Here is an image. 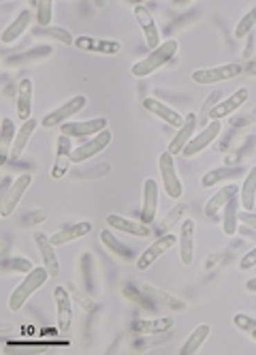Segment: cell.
<instances>
[{"mask_svg": "<svg viewBox=\"0 0 256 355\" xmlns=\"http://www.w3.org/2000/svg\"><path fill=\"white\" fill-rule=\"evenodd\" d=\"M177 47L179 43L175 39H169V41H163L154 52H149L145 58H141L139 62H135L131 67V73L135 75V78H147V75H152L154 71H158L161 67H165L175 54H177Z\"/></svg>", "mask_w": 256, "mask_h": 355, "instance_id": "obj_1", "label": "cell"}, {"mask_svg": "<svg viewBox=\"0 0 256 355\" xmlns=\"http://www.w3.org/2000/svg\"><path fill=\"white\" fill-rule=\"evenodd\" d=\"M47 278H49V272H47L45 266H39V268H35L33 272L26 274V278L13 289L11 297H9V309H11L13 313H17V311L24 306V304L28 302V297H33V293L39 291V289L47 283Z\"/></svg>", "mask_w": 256, "mask_h": 355, "instance_id": "obj_2", "label": "cell"}, {"mask_svg": "<svg viewBox=\"0 0 256 355\" xmlns=\"http://www.w3.org/2000/svg\"><path fill=\"white\" fill-rule=\"evenodd\" d=\"M241 64L237 62H228L220 67H208V69H196L192 73V80L196 84H218V82H228L235 80L237 75H241Z\"/></svg>", "mask_w": 256, "mask_h": 355, "instance_id": "obj_3", "label": "cell"}, {"mask_svg": "<svg viewBox=\"0 0 256 355\" xmlns=\"http://www.w3.org/2000/svg\"><path fill=\"white\" fill-rule=\"evenodd\" d=\"M86 103H88V98H86L84 94L73 96V98L68 101V103H64V105H60L58 110H54L51 114H47V116L43 118L41 126H45V129H51V126H62V124L71 122V118H73L75 114H80V112L86 107Z\"/></svg>", "mask_w": 256, "mask_h": 355, "instance_id": "obj_4", "label": "cell"}, {"mask_svg": "<svg viewBox=\"0 0 256 355\" xmlns=\"http://www.w3.org/2000/svg\"><path fill=\"white\" fill-rule=\"evenodd\" d=\"M158 169H161V175H163V187L167 191V195L171 199H179L184 195V187L179 182L177 178V169H175V161H173V155L171 152H163L158 157Z\"/></svg>", "mask_w": 256, "mask_h": 355, "instance_id": "obj_5", "label": "cell"}, {"mask_svg": "<svg viewBox=\"0 0 256 355\" xmlns=\"http://www.w3.org/2000/svg\"><path fill=\"white\" fill-rule=\"evenodd\" d=\"M109 144H111V131L105 129V131H100V133L92 135L90 139H86L82 146H77V148L73 150V155H71V161H73V163H84V161L96 157L98 152H102Z\"/></svg>", "mask_w": 256, "mask_h": 355, "instance_id": "obj_6", "label": "cell"}, {"mask_svg": "<svg viewBox=\"0 0 256 355\" xmlns=\"http://www.w3.org/2000/svg\"><path fill=\"white\" fill-rule=\"evenodd\" d=\"M30 184H33V175H30V173H24V175L17 178V180L11 184L9 193H7L3 199H0V216L7 218V216H11V214L15 212L17 204L21 201L24 193L28 191Z\"/></svg>", "mask_w": 256, "mask_h": 355, "instance_id": "obj_7", "label": "cell"}, {"mask_svg": "<svg viewBox=\"0 0 256 355\" xmlns=\"http://www.w3.org/2000/svg\"><path fill=\"white\" fill-rule=\"evenodd\" d=\"M220 131H222V122H220V120H212L199 135H194V137L188 141V146L182 150V155L188 157V159H190V157H196L199 152H203L205 148H210V146L218 139Z\"/></svg>", "mask_w": 256, "mask_h": 355, "instance_id": "obj_8", "label": "cell"}, {"mask_svg": "<svg viewBox=\"0 0 256 355\" xmlns=\"http://www.w3.org/2000/svg\"><path fill=\"white\" fill-rule=\"evenodd\" d=\"M107 129V118H92L82 122H66L60 126V135L66 137H90Z\"/></svg>", "mask_w": 256, "mask_h": 355, "instance_id": "obj_9", "label": "cell"}, {"mask_svg": "<svg viewBox=\"0 0 256 355\" xmlns=\"http://www.w3.org/2000/svg\"><path fill=\"white\" fill-rule=\"evenodd\" d=\"M177 244V238L173 236V232L171 234H165V236H161V238H156L154 240V244H149L145 250H143V255L139 257V261H137V268L139 270H147L154 261L156 259H161L167 250H171L173 246Z\"/></svg>", "mask_w": 256, "mask_h": 355, "instance_id": "obj_10", "label": "cell"}, {"mask_svg": "<svg viewBox=\"0 0 256 355\" xmlns=\"http://www.w3.org/2000/svg\"><path fill=\"white\" fill-rule=\"evenodd\" d=\"M54 304H56V317H58V329L66 334L73 325V300L68 287H56L54 291Z\"/></svg>", "mask_w": 256, "mask_h": 355, "instance_id": "obj_11", "label": "cell"}, {"mask_svg": "<svg viewBox=\"0 0 256 355\" xmlns=\"http://www.w3.org/2000/svg\"><path fill=\"white\" fill-rule=\"evenodd\" d=\"M135 17H137V24L141 26L143 35H145V43L147 47L156 49L161 45V35H158V26H156V19H154V15L149 13V9L145 5H135Z\"/></svg>", "mask_w": 256, "mask_h": 355, "instance_id": "obj_12", "label": "cell"}, {"mask_svg": "<svg viewBox=\"0 0 256 355\" xmlns=\"http://www.w3.org/2000/svg\"><path fill=\"white\" fill-rule=\"evenodd\" d=\"M158 212V184L154 178H147L145 184H143V204H141V223L152 225L154 218H156Z\"/></svg>", "mask_w": 256, "mask_h": 355, "instance_id": "obj_13", "label": "cell"}, {"mask_svg": "<svg viewBox=\"0 0 256 355\" xmlns=\"http://www.w3.org/2000/svg\"><path fill=\"white\" fill-rule=\"evenodd\" d=\"M75 47H80L82 52H94V54H118L122 49L120 41L96 39V37H86V35L75 39Z\"/></svg>", "mask_w": 256, "mask_h": 355, "instance_id": "obj_14", "label": "cell"}, {"mask_svg": "<svg viewBox=\"0 0 256 355\" xmlns=\"http://www.w3.org/2000/svg\"><path fill=\"white\" fill-rule=\"evenodd\" d=\"M248 96H250V90H248V88H237L233 94L226 96V98H222L220 103L210 112V118H212V120H222V118L230 116V114L237 112V110L246 103Z\"/></svg>", "mask_w": 256, "mask_h": 355, "instance_id": "obj_15", "label": "cell"}, {"mask_svg": "<svg viewBox=\"0 0 256 355\" xmlns=\"http://www.w3.org/2000/svg\"><path fill=\"white\" fill-rule=\"evenodd\" d=\"M35 244H37V248L41 252V261L47 268L49 276H58L60 274V261H58L54 244H51V238H47L45 234L37 232L35 234Z\"/></svg>", "mask_w": 256, "mask_h": 355, "instance_id": "obj_16", "label": "cell"}, {"mask_svg": "<svg viewBox=\"0 0 256 355\" xmlns=\"http://www.w3.org/2000/svg\"><path fill=\"white\" fill-rule=\"evenodd\" d=\"M107 225L111 230H120L128 236H137V238H147L152 236V227L145 225V223H139V220H131L126 216H120V214H109L107 216Z\"/></svg>", "mask_w": 256, "mask_h": 355, "instance_id": "obj_17", "label": "cell"}, {"mask_svg": "<svg viewBox=\"0 0 256 355\" xmlns=\"http://www.w3.org/2000/svg\"><path fill=\"white\" fill-rule=\"evenodd\" d=\"M196 126H199L196 116H194V114H188V118L184 120V124L179 126L177 133L173 135V139H171L167 152H171L173 157H175V155H182V150H184V148L188 146V141L194 137V129H196Z\"/></svg>", "mask_w": 256, "mask_h": 355, "instance_id": "obj_18", "label": "cell"}, {"mask_svg": "<svg viewBox=\"0 0 256 355\" xmlns=\"http://www.w3.org/2000/svg\"><path fill=\"white\" fill-rule=\"evenodd\" d=\"M175 325V321L171 317H158V319H135L133 321V332L143 334V336H156V334H165Z\"/></svg>", "mask_w": 256, "mask_h": 355, "instance_id": "obj_19", "label": "cell"}, {"mask_svg": "<svg viewBox=\"0 0 256 355\" xmlns=\"http://www.w3.org/2000/svg\"><path fill=\"white\" fill-rule=\"evenodd\" d=\"M58 148H56V163H54V167H51V178H56V180H60V178L68 171V167H71V155H73V146H71V137H66V135H60L58 137Z\"/></svg>", "mask_w": 256, "mask_h": 355, "instance_id": "obj_20", "label": "cell"}, {"mask_svg": "<svg viewBox=\"0 0 256 355\" xmlns=\"http://www.w3.org/2000/svg\"><path fill=\"white\" fill-rule=\"evenodd\" d=\"M179 259L184 266L192 263L194 257V220L186 218L182 220V232H179Z\"/></svg>", "mask_w": 256, "mask_h": 355, "instance_id": "obj_21", "label": "cell"}, {"mask_svg": "<svg viewBox=\"0 0 256 355\" xmlns=\"http://www.w3.org/2000/svg\"><path fill=\"white\" fill-rule=\"evenodd\" d=\"M235 195H239V187L237 184H226L220 191H216L208 204H205V216H216L218 212H222V208L228 204V199H233Z\"/></svg>", "mask_w": 256, "mask_h": 355, "instance_id": "obj_22", "label": "cell"}, {"mask_svg": "<svg viewBox=\"0 0 256 355\" xmlns=\"http://www.w3.org/2000/svg\"><path fill=\"white\" fill-rule=\"evenodd\" d=\"M141 291L154 304H161V306H165V309H173V311H184L186 309V304L179 297H175L173 293H167V291H163L158 287H154V285H141Z\"/></svg>", "mask_w": 256, "mask_h": 355, "instance_id": "obj_23", "label": "cell"}, {"mask_svg": "<svg viewBox=\"0 0 256 355\" xmlns=\"http://www.w3.org/2000/svg\"><path fill=\"white\" fill-rule=\"evenodd\" d=\"M143 107H145L149 114H154V116H158L161 120H165L167 124H171V126H177V129L184 124V118L179 116L175 110H171L169 105L161 103L158 98H145V101H143Z\"/></svg>", "mask_w": 256, "mask_h": 355, "instance_id": "obj_24", "label": "cell"}, {"mask_svg": "<svg viewBox=\"0 0 256 355\" xmlns=\"http://www.w3.org/2000/svg\"><path fill=\"white\" fill-rule=\"evenodd\" d=\"M37 126H39L37 120L30 118V120H26L17 129V135H15V141H13V148H11V155H9L11 161H19V157L24 155V150H26V146H28V141H30V137H33Z\"/></svg>", "mask_w": 256, "mask_h": 355, "instance_id": "obj_25", "label": "cell"}, {"mask_svg": "<svg viewBox=\"0 0 256 355\" xmlns=\"http://www.w3.org/2000/svg\"><path fill=\"white\" fill-rule=\"evenodd\" d=\"M33 92L35 86L30 80H21L17 86V116L19 120H30V110H33Z\"/></svg>", "mask_w": 256, "mask_h": 355, "instance_id": "obj_26", "label": "cell"}, {"mask_svg": "<svg viewBox=\"0 0 256 355\" xmlns=\"http://www.w3.org/2000/svg\"><path fill=\"white\" fill-rule=\"evenodd\" d=\"M239 201H241V208L248 212H252L256 206V165L250 167L244 178V184L239 189Z\"/></svg>", "mask_w": 256, "mask_h": 355, "instance_id": "obj_27", "label": "cell"}, {"mask_svg": "<svg viewBox=\"0 0 256 355\" xmlns=\"http://www.w3.org/2000/svg\"><path fill=\"white\" fill-rule=\"evenodd\" d=\"M90 230H92V225H90L88 220L77 223V225H71V227H66V230H60L58 234L51 236V244H54V246H64V244H68V242H73V240H77V238L88 236Z\"/></svg>", "mask_w": 256, "mask_h": 355, "instance_id": "obj_28", "label": "cell"}, {"mask_svg": "<svg viewBox=\"0 0 256 355\" xmlns=\"http://www.w3.org/2000/svg\"><path fill=\"white\" fill-rule=\"evenodd\" d=\"M239 223V195L228 199V204L222 208V232L226 236H235Z\"/></svg>", "mask_w": 256, "mask_h": 355, "instance_id": "obj_29", "label": "cell"}, {"mask_svg": "<svg viewBox=\"0 0 256 355\" xmlns=\"http://www.w3.org/2000/svg\"><path fill=\"white\" fill-rule=\"evenodd\" d=\"M30 19H33V15H30V11H21L9 26L3 31V43H15L24 33H26V28L30 26Z\"/></svg>", "mask_w": 256, "mask_h": 355, "instance_id": "obj_30", "label": "cell"}, {"mask_svg": "<svg viewBox=\"0 0 256 355\" xmlns=\"http://www.w3.org/2000/svg\"><path fill=\"white\" fill-rule=\"evenodd\" d=\"M210 332H212V327L208 323L196 325L194 332L188 336V340L182 345V349H179V355H192V353H196L203 347V343L210 338Z\"/></svg>", "mask_w": 256, "mask_h": 355, "instance_id": "obj_31", "label": "cell"}, {"mask_svg": "<svg viewBox=\"0 0 256 355\" xmlns=\"http://www.w3.org/2000/svg\"><path fill=\"white\" fill-rule=\"evenodd\" d=\"M15 135H17V129L13 120L5 118L3 120V133H0V146H3V159H0V163H7L9 155H11V148H13V141H15Z\"/></svg>", "mask_w": 256, "mask_h": 355, "instance_id": "obj_32", "label": "cell"}, {"mask_svg": "<svg viewBox=\"0 0 256 355\" xmlns=\"http://www.w3.org/2000/svg\"><path fill=\"white\" fill-rule=\"evenodd\" d=\"M186 210H188V206H186V204H177V206L167 214V218L156 227V230H154V234H156L158 238H161V236H165V234H171V230L175 227V223L184 216V212H186Z\"/></svg>", "mask_w": 256, "mask_h": 355, "instance_id": "obj_33", "label": "cell"}, {"mask_svg": "<svg viewBox=\"0 0 256 355\" xmlns=\"http://www.w3.org/2000/svg\"><path fill=\"white\" fill-rule=\"evenodd\" d=\"M33 35L35 37H47V39H56V41H60V43H64V45H75V39H73V35L68 33V31H64V28H56V26H47V28H35L33 31Z\"/></svg>", "mask_w": 256, "mask_h": 355, "instance_id": "obj_34", "label": "cell"}, {"mask_svg": "<svg viewBox=\"0 0 256 355\" xmlns=\"http://www.w3.org/2000/svg\"><path fill=\"white\" fill-rule=\"evenodd\" d=\"M222 98H226V96L222 94V90H214L208 98H205V103H203V107H201V114H199V118H196V120H199V126H203V129H205V126L210 124V122H208V120H210V112L220 103Z\"/></svg>", "mask_w": 256, "mask_h": 355, "instance_id": "obj_35", "label": "cell"}, {"mask_svg": "<svg viewBox=\"0 0 256 355\" xmlns=\"http://www.w3.org/2000/svg\"><path fill=\"white\" fill-rule=\"evenodd\" d=\"M237 173H241V167H220V169H214V171L205 173L201 178V187L210 189V187H214L216 182L222 180V175H237Z\"/></svg>", "mask_w": 256, "mask_h": 355, "instance_id": "obj_36", "label": "cell"}, {"mask_svg": "<svg viewBox=\"0 0 256 355\" xmlns=\"http://www.w3.org/2000/svg\"><path fill=\"white\" fill-rule=\"evenodd\" d=\"M37 7V21L41 28H47L51 19H54V3H49V0H37L35 3Z\"/></svg>", "mask_w": 256, "mask_h": 355, "instance_id": "obj_37", "label": "cell"}, {"mask_svg": "<svg viewBox=\"0 0 256 355\" xmlns=\"http://www.w3.org/2000/svg\"><path fill=\"white\" fill-rule=\"evenodd\" d=\"M100 242L105 244L109 250L118 252L120 257H124V259H131V252H128V250L124 248V244H122V242H120V240H118V238H116L111 232H109V230H105V232L100 234Z\"/></svg>", "mask_w": 256, "mask_h": 355, "instance_id": "obj_38", "label": "cell"}, {"mask_svg": "<svg viewBox=\"0 0 256 355\" xmlns=\"http://www.w3.org/2000/svg\"><path fill=\"white\" fill-rule=\"evenodd\" d=\"M254 26H256V7H254V9H250V11L239 19L237 28H235V37H237V39L248 37V35L252 33V28H254Z\"/></svg>", "mask_w": 256, "mask_h": 355, "instance_id": "obj_39", "label": "cell"}, {"mask_svg": "<svg viewBox=\"0 0 256 355\" xmlns=\"http://www.w3.org/2000/svg\"><path fill=\"white\" fill-rule=\"evenodd\" d=\"M233 323L241 329V332H252V329H256V319L250 317V315H244V313H237L233 315Z\"/></svg>", "mask_w": 256, "mask_h": 355, "instance_id": "obj_40", "label": "cell"}, {"mask_svg": "<svg viewBox=\"0 0 256 355\" xmlns=\"http://www.w3.org/2000/svg\"><path fill=\"white\" fill-rule=\"evenodd\" d=\"M68 291H71V295H75V300H77V302L82 304V309H86V311H94V309H96V306H94V302H92L88 295H84V293L77 291L73 285H68Z\"/></svg>", "mask_w": 256, "mask_h": 355, "instance_id": "obj_41", "label": "cell"}, {"mask_svg": "<svg viewBox=\"0 0 256 355\" xmlns=\"http://www.w3.org/2000/svg\"><path fill=\"white\" fill-rule=\"evenodd\" d=\"M11 268L15 270V272H33L35 270V266L30 263V259H26V257H15L13 261H11Z\"/></svg>", "mask_w": 256, "mask_h": 355, "instance_id": "obj_42", "label": "cell"}, {"mask_svg": "<svg viewBox=\"0 0 256 355\" xmlns=\"http://www.w3.org/2000/svg\"><path fill=\"white\" fill-rule=\"evenodd\" d=\"M256 266V248H252V250H248L246 255H244V259H241V263H239V270H252Z\"/></svg>", "mask_w": 256, "mask_h": 355, "instance_id": "obj_43", "label": "cell"}, {"mask_svg": "<svg viewBox=\"0 0 256 355\" xmlns=\"http://www.w3.org/2000/svg\"><path fill=\"white\" fill-rule=\"evenodd\" d=\"M239 220H241L244 225H248L250 230H254V232H256V214H254V212H248V210L239 212Z\"/></svg>", "mask_w": 256, "mask_h": 355, "instance_id": "obj_44", "label": "cell"}, {"mask_svg": "<svg viewBox=\"0 0 256 355\" xmlns=\"http://www.w3.org/2000/svg\"><path fill=\"white\" fill-rule=\"evenodd\" d=\"M13 182H15V180H11L9 175L5 178V180H3V189H0V199H3V197L9 193V189H11V184H13Z\"/></svg>", "mask_w": 256, "mask_h": 355, "instance_id": "obj_45", "label": "cell"}, {"mask_svg": "<svg viewBox=\"0 0 256 355\" xmlns=\"http://www.w3.org/2000/svg\"><path fill=\"white\" fill-rule=\"evenodd\" d=\"M252 45H254V37H252V35H248V49H246V58H250V54H252Z\"/></svg>", "mask_w": 256, "mask_h": 355, "instance_id": "obj_46", "label": "cell"}, {"mask_svg": "<svg viewBox=\"0 0 256 355\" xmlns=\"http://www.w3.org/2000/svg\"><path fill=\"white\" fill-rule=\"evenodd\" d=\"M246 289L252 291V293H256V278H250V281L246 283Z\"/></svg>", "mask_w": 256, "mask_h": 355, "instance_id": "obj_47", "label": "cell"}, {"mask_svg": "<svg viewBox=\"0 0 256 355\" xmlns=\"http://www.w3.org/2000/svg\"><path fill=\"white\" fill-rule=\"evenodd\" d=\"M250 336H252V338L256 340V329H252V332H250Z\"/></svg>", "mask_w": 256, "mask_h": 355, "instance_id": "obj_48", "label": "cell"}]
</instances>
